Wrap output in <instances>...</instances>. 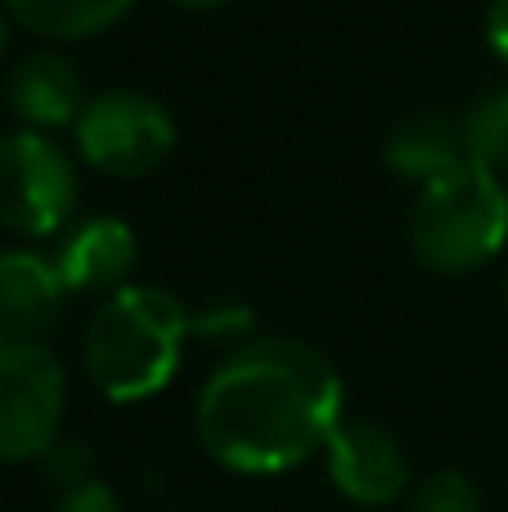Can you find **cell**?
I'll list each match as a JSON object with an SVG mask.
<instances>
[{"label": "cell", "mask_w": 508, "mask_h": 512, "mask_svg": "<svg viewBox=\"0 0 508 512\" xmlns=\"http://www.w3.org/2000/svg\"><path fill=\"white\" fill-rule=\"evenodd\" d=\"M198 441L221 468L270 477L324 450L342 423V382L302 337H252L203 382Z\"/></svg>", "instance_id": "6da1fadb"}, {"label": "cell", "mask_w": 508, "mask_h": 512, "mask_svg": "<svg viewBox=\"0 0 508 512\" xmlns=\"http://www.w3.org/2000/svg\"><path fill=\"white\" fill-rule=\"evenodd\" d=\"M189 315L158 283H126L86 324V373L108 400L158 396L180 364Z\"/></svg>", "instance_id": "7a4b0ae2"}, {"label": "cell", "mask_w": 508, "mask_h": 512, "mask_svg": "<svg viewBox=\"0 0 508 512\" xmlns=\"http://www.w3.org/2000/svg\"><path fill=\"white\" fill-rule=\"evenodd\" d=\"M508 239V189L477 162L419 185L410 212V243L428 270L464 274L486 265Z\"/></svg>", "instance_id": "3957f363"}, {"label": "cell", "mask_w": 508, "mask_h": 512, "mask_svg": "<svg viewBox=\"0 0 508 512\" xmlns=\"http://www.w3.org/2000/svg\"><path fill=\"white\" fill-rule=\"evenodd\" d=\"M77 207V171L45 131H14L0 140V225L23 239L54 234Z\"/></svg>", "instance_id": "277c9868"}, {"label": "cell", "mask_w": 508, "mask_h": 512, "mask_svg": "<svg viewBox=\"0 0 508 512\" xmlns=\"http://www.w3.org/2000/svg\"><path fill=\"white\" fill-rule=\"evenodd\" d=\"M77 149L108 176H149L176 149V122L144 90H104L81 108Z\"/></svg>", "instance_id": "5b68a950"}, {"label": "cell", "mask_w": 508, "mask_h": 512, "mask_svg": "<svg viewBox=\"0 0 508 512\" xmlns=\"http://www.w3.org/2000/svg\"><path fill=\"white\" fill-rule=\"evenodd\" d=\"M68 378L50 346L0 355V459L32 463L59 441Z\"/></svg>", "instance_id": "8992f818"}, {"label": "cell", "mask_w": 508, "mask_h": 512, "mask_svg": "<svg viewBox=\"0 0 508 512\" xmlns=\"http://www.w3.org/2000/svg\"><path fill=\"white\" fill-rule=\"evenodd\" d=\"M324 463H329L333 486L351 504L383 508V504H396L410 490L405 445L383 423H369V418H342L333 427L329 445H324Z\"/></svg>", "instance_id": "52a82bcc"}, {"label": "cell", "mask_w": 508, "mask_h": 512, "mask_svg": "<svg viewBox=\"0 0 508 512\" xmlns=\"http://www.w3.org/2000/svg\"><path fill=\"white\" fill-rule=\"evenodd\" d=\"M63 288L54 261L36 252H0V355L18 346H45L63 315Z\"/></svg>", "instance_id": "ba28073f"}, {"label": "cell", "mask_w": 508, "mask_h": 512, "mask_svg": "<svg viewBox=\"0 0 508 512\" xmlns=\"http://www.w3.org/2000/svg\"><path fill=\"white\" fill-rule=\"evenodd\" d=\"M54 270L68 292H108L113 297L117 288H126L135 270V230L117 216H95L68 234Z\"/></svg>", "instance_id": "9c48e42d"}, {"label": "cell", "mask_w": 508, "mask_h": 512, "mask_svg": "<svg viewBox=\"0 0 508 512\" xmlns=\"http://www.w3.org/2000/svg\"><path fill=\"white\" fill-rule=\"evenodd\" d=\"M81 72L63 54H27L9 72V108L27 122V131H50V126H77L86 108Z\"/></svg>", "instance_id": "30bf717a"}, {"label": "cell", "mask_w": 508, "mask_h": 512, "mask_svg": "<svg viewBox=\"0 0 508 512\" xmlns=\"http://www.w3.org/2000/svg\"><path fill=\"white\" fill-rule=\"evenodd\" d=\"M383 158L396 176L419 180V185L446 176L450 167L468 162L459 117H450V113H410V117H401V122L392 126V135H387V144H383Z\"/></svg>", "instance_id": "8fae6325"}, {"label": "cell", "mask_w": 508, "mask_h": 512, "mask_svg": "<svg viewBox=\"0 0 508 512\" xmlns=\"http://www.w3.org/2000/svg\"><path fill=\"white\" fill-rule=\"evenodd\" d=\"M5 5L32 32L59 36V41H81V36L113 27L131 9V0H5Z\"/></svg>", "instance_id": "7c38bea8"}, {"label": "cell", "mask_w": 508, "mask_h": 512, "mask_svg": "<svg viewBox=\"0 0 508 512\" xmlns=\"http://www.w3.org/2000/svg\"><path fill=\"white\" fill-rule=\"evenodd\" d=\"M459 131H464L468 162L500 176V167H508V86L473 99L468 113L459 117Z\"/></svg>", "instance_id": "4fadbf2b"}, {"label": "cell", "mask_w": 508, "mask_h": 512, "mask_svg": "<svg viewBox=\"0 0 508 512\" xmlns=\"http://www.w3.org/2000/svg\"><path fill=\"white\" fill-rule=\"evenodd\" d=\"M405 512H482V495L464 472H432L410 490Z\"/></svg>", "instance_id": "5bb4252c"}, {"label": "cell", "mask_w": 508, "mask_h": 512, "mask_svg": "<svg viewBox=\"0 0 508 512\" xmlns=\"http://www.w3.org/2000/svg\"><path fill=\"white\" fill-rule=\"evenodd\" d=\"M41 472H45V481H50L54 490H72V486H86V481H95L90 477V445L86 441H77V436H59V441L50 445V450L41 454Z\"/></svg>", "instance_id": "9a60e30c"}, {"label": "cell", "mask_w": 508, "mask_h": 512, "mask_svg": "<svg viewBox=\"0 0 508 512\" xmlns=\"http://www.w3.org/2000/svg\"><path fill=\"white\" fill-rule=\"evenodd\" d=\"M54 512H126L113 486L104 481H86V486H72L54 499Z\"/></svg>", "instance_id": "2e32d148"}, {"label": "cell", "mask_w": 508, "mask_h": 512, "mask_svg": "<svg viewBox=\"0 0 508 512\" xmlns=\"http://www.w3.org/2000/svg\"><path fill=\"white\" fill-rule=\"evenodd\" d=\"M486 36H491L495 54L508 59V0H491V9H486Z\"/></svg>", "instance_id": "e0dca14e"}, {"label": "cell", "mask_w": 508, "mask_h": 512, "mask_svg": "<svg viewBox=\"0 0 508 512\" xmlns=\"http://www.w3.org/2000/svg\"><path fill=\"white\" fill-rule=\"evenodd\" d=\"M176 5H189V9H216V5H225V0H176Z\"/></svg>", "instance_id": "ac0fdd59"}, {"label": "cell", "mask_w": 508, "mask_h": 512, "mask_svg": "<svg viewBox=\"0 0 508 512\" xmlns=\"http://www.w3.org/2000/svg\"><path fill=\"white\" fill-rule=\"evenodd\" d=\"M5 45H9V36H5V18H0V54H5Z\"/></svg>", "instance_id": "d6986e66"}]
</instances>
